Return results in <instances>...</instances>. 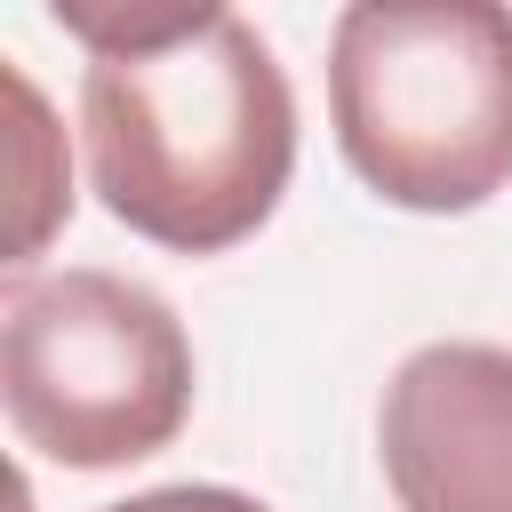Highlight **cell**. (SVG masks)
<instances>
[{
  "instance_id": "obj_2",
  "label": "cell",
  "mask_w": 512,
  "mask_h": 512,
  "mask_svg": "<svg viewBox=\"0 0 512 512\" xmlns=\"http://www.w3.org/2000/svg\"><path fill=\"white\" fill-rule=\"evenodd\" d=\"M328 120L352 176L416 216L512 184V8L352 0L328 32Z\"/></svg>"
},
{
  "instance_id": "obj_1",
  "label": "cell",
  "mask_w": 512,
  "mask_h": 512,
  "mask_svg": "<svg viewBox=\"0 0 512 512\" xmlns=\"http://www.w3.org/2000/svg\"><path fill=\"white\" fill-rule=\"evenodd\" d=\"M80 136L112 224L176 256H224L296 176V88L248 16L192 0L160 40L88 56Z\"/></svg>"
},
{
  "instance_id": "obj_6",
  "label": "cell",
  "mask_w": 512,
  "mask_h": 512,
  "mask_svg": "<svg viewBox=\"0 0 512 512\" xmlns=\"http://www.w3.org/2000/svg\"><path fill=\"white\" fill-rule=\"evenodd\" d=\"M96 512H272L240 488H216V480H176V488H144L128 504H96Z\"/></svg>"
},
{
  "instance_id": "obj_3",
  "label": "cell",
  "mask_w": 512,
  "mask_h": 512,
  "mask_svg": "<svg viewBox=\"0 0 512 512\" xmlns=\"http://www.w3.org/2000/svg\"><path fill=\"white\" fill-rule=\"evenodd\" d=\"M0 400L32 456L112 472L184 432L192 336L144 280L96 264L16 280L0 312Z\"/></svg>"
},
{
  "instance_id": "obj_4",
  "label": "cell",
  "mask_w": 512,
  "mask_h": 512,
  "mask_svg": "<svg viewBox=\"0 0 512 512\" xmlns=\"http://www.w3.org/2000/svg\"><path fill=\"white\" fill-rule=\"evenodd\" d=\"M376 456L400 512H512V352H408L376 408Z\"/></svg>"
},
{
  "instance_id": "obj_5",
  "label": "cell",
  "mask_w": 512,
  "mask_h": 512,
  "mask_svg": "<svg viewBox=\"0 0 512 512\" xmlns=\"http://www.w3.org/2000/svg\"><path fill=\"white\" fill-rule=\"evenodd\" d=\"M8 104H16V128H8V168H16V224H8V264L40 256V240L56 232V216H72V160H64V136L48 128V104L40 88L8 64Z\"/></svg>"
}]
</instances>
